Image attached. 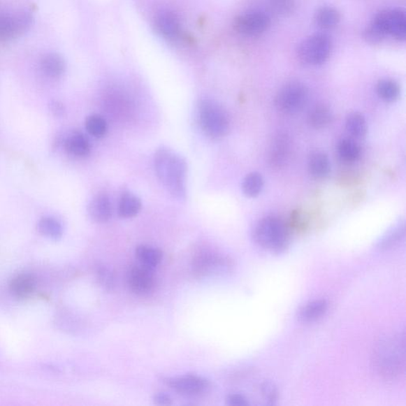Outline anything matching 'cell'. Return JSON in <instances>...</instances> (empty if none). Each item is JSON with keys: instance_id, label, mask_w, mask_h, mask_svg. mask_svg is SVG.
I'll list each match as a JSON object with an SVG mask.
<instances>
[{"instance_id": "obj_30", "label": "cell", "mask_w": 406, "mask_h": 406, "mask_svg": "<svg viewBox=\"0 0 406 406\" xmlns=\"http://www.w3.org/2000/svg\"><path fill=\"white\" fill-rule=\"evenodd\" d=\"M85 126L87 132L95 138H102L108 131L107 121L99 115H92L87 117Z\"/></svg>"}, {"instance_id": "obj_22", "label": "cell", "mask_w": 406, "mask_h": 406, "mask_svg": "<svg viewBox=\"0 0 406 406\" xmlns=\"http://www.w3.org/2000/svg\"><path fill=\"white\" fill-rule=\"evenodd\" d=\"M41 66L45 74L52 78H59L66 70V62L60 55L57 54L45 55Z\"/></svg>"}, {"instance_id": "obj_11", "label": "cell", "mask_w": 406, "mask_h": 406, "mask_svg": "<svg viewBox=\"0 0 406 406\" xmlns=\"http://www.w3.org/2000/svg\"><path fill=\"white\" fill-rule=\"evenodd\" d=\"M270 24L269 17L260 11L240 15L234 23L237 31L246 36H258L266 32Z\"/></svg>"}, {"instance_id": "obj_20", "label": "cell", "mask_w": 406, "mask_h": 406, "mask_svg": "<svg viewBox=\"0 0 406 406\" xmlns=\"http://www.w3.org/2000/svg\"><path fill=\"white\" fill-rule=\"evenodd\" d=\"M135 253L140 264L152 269L157 268L162 261L161 251L154 247L140 245L138 247Z\"/></svg>"}, {"instance_id": "obj_34", "label": "cell", "mask_w": 406, "mask_h": 406, "mask_svg": "<svg viewBox=\"0 0 406 406\" xmlns=\"http://www.w3.org/2000/svg\"><path fill=\"white\" fill-rule=\"evenodd\" d=\"M262 392L269 405H274L277 397V391L272 382H266L262 386Z\"/></svg>"}, {"instance_id": "obj_27", "label": "cell", "mask_w": 406, "mask_h": 406, "mask_svg": "<svg viewBox=\"0 0 406 406\" xmlns=\"http://www.w3.org/2000/svg\"><path fill=\"white\" fill-rule=\"evenodd\" d=\"M346 127L352 136L358 138H363L368 131L366 119L357 113H351L347 117Z\"/></svg>"}, {"instance_id": "obj_19", "label": "cell", "mask_w": 406, "mask_h": 406, "mask_svg": "<svg viewBox=\"0 0 406 406\" xmlns=\"http://www.w3.org/2000/svg\"><path fill=\"white\" fill-rule=\"evenodd\" d=\"M405 235V224L404 222H400L388 231L377 243V249L387 250L393 248L404 239Z\"/></svg>"}, {"instance_id": "obj_26", "label": "cell", "mask_w": 406, "mask_h": 406, "mask_svg": "<svg viewBox=\"0 0 406 406\" xmlns=\"http://www.w3.org/2000/svg\"><path fill=\"white\" fill-rule=\"evenodd\" d=\"M261 174L252 173L246 175L242 182V191L247 197L255 198L260 195L263 188Z\"/></svg>"}, {"instance_id": "obj_18", "label": "cell", "mask_w": 406, "mask_h": 406, "mask_svg": "<svg viewBox=\"0 0 406 406\" xmlns=\"http://www.w3.org/2000/svg\"><path fill=\"white\" fill-rule=\"evenodd\" d=\"M289 140L285 136H280L275 139L270 149L269 161L274 167H281L287 161L290 152Z\"/></svg>"}, {"instance_id": "obj_33", "label": "cell", "mask_w": 406, "mask_h": 406, "mask_svg": "<svg viewBox=\"0 0 406 406\" xmlns=\"http://www.w3.org/2000/svg\"><path fill=\"white\" fill-rule=\"evenodd\" d=\"M364 38L370 43H379L382 42L386 35L376 27L373 22L365 29L363 34Z\"/></svg>"}, {"instance_id": "obj_3", "label": "cell", "mask_w": 406, "mask_h": 406, "mask_svg": "<svg viewBox=\"0 0 406 406\" xmlns=\"http://www.w3.org/2000/svg\"><path fill=\"white\" fill-rule=\"evenodd\" d=\"M252 237L259 246L276 254L284 252L290 245V233L284 222L273 216L259 222Z\"/></svg>"}, {"instance_id": "obj_7", "label": "cell", "mask_w": 406, "mask_h": 406, "mask_svg": "<svg viewBox=\"0 0 406 406\" xmlns=\"http://www.w3.org/2000/svg\"><path fill=\"white\" fill-rule=\"evenodd\" d=\"M33 20V15L27 10L0 15V41L8 42L21 36L31 29Z\"/></svg>"}, {"instance_id": "obj_2", "label": "cell", "mask_w": 406, "mask_h": 406, "mask_svg": "<svg viewBox=\"0 0 406 406\" xmlns=\"http://www.w3.org/2000/svg\"><path fill=\"white\" fill-rule=\"evenodd\" d=\"M154 166L158 178L171 195L180 200L185 199L187 166L184 159L163 147L156 152Z\"/></svg>"}, {"instance_id": "obj_14", "label": "cell", "mask_w": 406, "mask_h": 406, "mask_svg": "<svg viewBox=\"0 0 406 406\" xmlns=\"http://www.w3.org/2000/svg\"><path fill=\"white\" fill-rule=\"evenodd\" d=\"M88 214L96 222L104 223L109 221L113 215L110 198L106 195L94 198L88 205Z\"/></svg>"}, {"instance_id": "obj_13", "label": "cell", "mask_w": 406, "mask_h": 406, "mask_svg": "<svg viewBox=\"0 0 406 406\" xmlns=\"http://www.w3.org/2000/svg\"><path fill=\"white\" fill-rule=\"evenodd\" d=\"M155 27L162 37L174 39L180 31V24L177 17L171 13H162L157 17Z\"/></svg>"}, {"instance_id": "obj_31", "label": "cell", "mask_w": 406, "mask_h": 406, "mask_svg": "<svg viewBox=\"0 0 406 406\" xmlns=\"http://www.w3.org/2000/svg\"><path fill=\"white\" fill-rule=\"evenodd\" d=\"M98 281L105 290L113 291L115 287V275L111 270L104 266H99L96 269Z\"/></svg>"}, {"instance_id": "obj_10", "label": "cell", "mask_w": 406, "mask_h": 406, "mask_svg": "<svg viewBox=\"0 0 406 406\" xmlns=\"http://www.w3.org/2000/svg\"><path fill=\"white\" fill-rule=\"evenodd\" d=\"M127 282L134 293L140 296H147L155 286L154 269L140 263L133 266L127 273Z\"/></svg>"}, {"instance_id": "obj_24", "label": "cell", "mask_w": 406, "mask_h": 406, "mask_svg": "<svg viewBox=\"0 0 406 406\" xmlns=\"http://www.w3.org/2000/svg\"><path fill=\"white\" fill-rule=\"evenodd\" d=\"M141 209L140 198L131 193H126L120 199L119 213L123 219H131L136 216Z\"/></svg>"}, {"instance_id": "obj_32", "label": "cell", "mask_w": 406, "mask_h": 406, "mask_svg": "<svg viewBox=\"0 0 406 406\" xmlns=\"http://www.w3.org/2000/svg\"><path fill=\"white\" fill-rule=\"evenodd\" d=\"M270 6L276 13L287 15L293 13L296 8L294 0H270Z\"/></svg>"}, {"instance_id": "obj_9", "label": "cell", "mask_w": 406, "mask_h": 406, "mask_svg": "<svg viewBox=\"0 0 406 406\" xmlns=\"http://www.w3.org/2000/svg\"><path fill=\"white\" fill-rule=\"evenodd\" d=\"M164 382L175 392L182 396L198 397L209 392L210 382L207 379L197 375H184L181 377L168 378Z\"/></svg>"}, {"instance_id": "obj_8", "label": "cell", "mask_w": 406, "mask_h": 406, "mask_svg": "<svg viewBox=\"0 0 406 406\" xmlns=\"http://www.w3.org/2000/svg\"><path fill=\"white\" fill-rule=\"evenodd\" d=\"M386 35L399 41L405 40L406 15L405 11L400 9L385 10L375 17L372 22Z\"/></svg>"}, {"instance_id": "obj_23", "label": "cell", "mask_w": 406, "mask_h": 406, "mask_svg": "<svg viewBox=\"0 0 406 406\" xmlns=\"http://www.w3.org/2000/svg\"><path fill=\"white\" fill-rule=\"evenodd\" d=\"M316 24L324 29L336 27L340 20V15L335 8L323 7L317 10L314 16Z\"/></svg>"}, {"instance_id": "obj_21", "label": "cell", "mask_w": 406, "mask_h": 406, "mask_svg": "<svg viewBox=\"0 0 406 406\" xmlns=\"http://www.w3.org/2000/svg\"><path fill=\"white\" fill-rule=\"evenodd\" d=\"M333 113L326 105H317L310 110L308 119L312 127L321 129L331 124Z\"/></svg>"}, {"instance_id": "obj_25", "label": "cell", "mask_w": 406, "mask_h": 406, "mask_svg": "<svg viewBox=\"0 0 406 406\" xmlns=\"http://www.w3.org/2000/svg\"><path fill=\"white\" fill-rule=\"evenodd\" d=\"M38 229V231L45 237L54 240H58L62 237V226L60 222L54 219V217H43L39 221Z\"/></svg>"}, {"instance_id": "obj_36", "label": "cell", "mask_w": 406, "mask_h": 406, "mask_svg": "<svg viewBox=\"0 0 406 406\" xmlns=\"http://www.w3.org/2000/svg\"><path fill=\"white\" fill-rule=\"evenodd\" d=\"M154 403L159 405H170L173 404V400L166 393H157L154 396Z\"/></svg>"}, {"instance_id": "obj_17", "label": "cell", "mask_w": 406, "mask_h": 406, "mask_svg": "<svg viewBox=\"0 0 406 406\" xmlns=\"http://www.w3.org/2000/svg\"><path fill=\"white\" fill-rule=\"evenodd\" d=\"M64 146L68 154L75 157H85L89 154L91 150L89 140L80 132L71 133L66 140Z\"/></svg>"}, {"instance_id": "obj_15", "label": "cell", "mask_w": 406, "mask_h": 406, "mask_svg": "<svg viewBox=\"0 0 406 406\" xmlns=\"http://www.w3.org/2000/svg\"><path fill=\"white\" fill-rule=\"evenodd\" d=\"M327 310L328 303L326 300H314L299 310L298 319L303 323L314 322L325 315Z\"/></svg>"}, {"instance_id": "obj_35", "label": "cell", "mask_w": 406, "mask_h": 406, "mask_svg": "<svg viewBox=\"0 0 406 406\" xmlns=\"http://www.w3.org/2000/svg\"><path fill=\"white\" fill-rule=\"evenodd\" d=\"M227 404L232 406H246L249 405L248 399L242 394L233 393L227 398Z\"/></svg>"}, {"instance_id": "obj_28", "label": "cell", "mask_w": 406, "mask_h": 406, "mask_svg": "<svg viewBox=\"0 0 406 406\" xmlns=\"http://www.w3.org/2000/svg\"><path fill=\"white\" fill-rule=\"evenodd\" d=\"M379 96L386 103L396 102L400 96V87L396 81L382 80L377 85Z\"/></svg>"}, {"instance_id": "obj_29", "label": "cell", "mask_w": 406, "mask_h": 406, "mask_svg": "<svg viewBox=\"0 0 406 406\" xmlns=\"http://www.w3.org/2000/svg\"><path fill=\"white\" fill-rule=\"evenodd\" d=\"M338 152L341 159L348 162L357 161L361 155L360 147H358L354 140L349 138L340 141Z\"/></svg>"}, {"instance_id": "obj_4", "label": "cell", "mask_w": 406, "mask_h": 406, "mask_svg": "<svg viewBox=\"0 0 406 406\" xmlns=\"http://www.w3.org/2000/svg\"><path fill=\"white\" fill-rule=\"evenodd\" d=\"M198 117L200 127L211 138H222L229 132V119L226 110L212 100L205 99L199 103Z\"/></svg>"}, {"instance_id": "obj_37", "label": "cell", "mask_w": 406, "mask_h": 406, "mask_svg": "<svg viewBox=\"0 0 406 406\" xmlns=\"http://www.w3.org/2000/svg\"><path fill=\"white\" fill-rule=\"evenodd\" d=\"M50 110L57 117L61 116L64 113L63 105L57 101H54L50 103Z\"/></svg>"}, {"instance_id": "obj_6", "label": "cell", "mask_w": 406, "mask_h": 406, "mask_svg": "<svg viewBox=\"0 0 406 406\" xmlns=\"http://www.w3.org/2000/svg\"><path fill=\"white\" fill-rule=\"evenodd\" d=\"M307 87L300 82H291L282 87L275 99L276 108L286 115H296L307 105Z\"/></svg>"}, {"instance_id": "obj_16", "label": "cell", "mask_w": 406, "mask_h": 406, "mask_svg": "<svg viewBox=\"0 0 406 406\" xmlns=\"http://www.w3.org/2000/svg\"><path fill=\"white\" fill-rule=\"evenodd\" d=\"M309 170L310 174L315 178L326 177L331 172V161L325 152L321 151L312 152L309 157Z\"/></svg>"}, {"instance_id": "obj_12", "label": "cell", "mask_w": 406, "mask_h": 406, "mask_svg": "<svg viewBox=\"0 0 406 406\" xmlns=\"http://www.w3.org/2000/svg\"><path fill=\"white\" fill-rule=\"evenodd\" d=\"M36 279L33 275L22 273L15 276L11 281L10 290L15 298L24 299L32 296L36 290Z\"/></svg>"}, {"instance_id": "obj_1", "label": "cell", "mask_w": 406, "mask_h": 406, "mask_svg": "<svg viewBox=\"0 0 406 406\" xmlns=\"http://www.w3.org/2000/svg\"><path fill=\"white\" fill-rule=\"evenodd\" d=\"M405 363V335L388 334L376 345L373 364L376 372L386 379H394L403 372Z\"/></svg>"}, {"instance_id": "obj_5", "label": "cell", "mask_w": 406, "mask_h": 406, "mask_svg": "<svg viewBox=\"0 0 406 406\" xmlns=\"http://www.w3.org/2000/svg\"><path fill=\"white\" fill-rule=\"evenodd\" d=\"M331 50V38L325 34H315L299 45L297 52L299 60L303 63L309 66H320L328 60Z\"/></svg>"}]
</instances>
